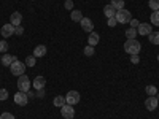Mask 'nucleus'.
Returning a JSON list of instances; mask_svg holds the SVG:
<instances>
[{
    "label": "nucleus",
    "instance_id": "nucleus-1",
    "mask_svg": "<svg viewBox=\"0 0 159 119\" xmlns=\"http://www.w3.org/2000/svg\"><path fill=\"white\" fill-rule=\"evenodd\" d=\"M123 48H124V51L127 52V54L135 56V54H139V52H140L142 45H140V42H137L135 38H130V40H126V43H124Z\"/></svg>",
    "mask_w": 159,
    "mask_h": 119
},
{
    "label": "nucleus",
    "instance_id": "nucleus-2",
    "mask_svg": "<svg viewBox=\"0 0 159 119\" xmlns=\"http://www.w3.org/2000/svg\"><path fill=\"white\" fill-rule=\"evenodd\" d=\"M32 87V83H30V79L27 75H21L18 78V89L21 92H29V89Z\"/></svg>",
    "mask_w": 159,
    "mask_h": 119
},
{
    "label": "nucleus",
    "instance_id": "nucleus-3",
    "mask_svg": "<svg viewBox=\"0 0 159 119\" xmlns=\"http://www.w3.org/2000/svg\"><path fill=\"white\" fill-rule=\"evenodd\" d=\"M10 72H11V75H15V76L24 75V72H25V64H22L21 60H15V62L10 65Z\"/></svg>",
    "mask_w": 159,
    "mask_h": 119
},
{
    "label": "nucleus",
    "instance_id": "nucleus-4",
    "mask_svg": "<svg viewBox=\"0 0 159 119\" xmlns=\"http://www.w3.org/2000/svg\"><path fill=\"white\" fill-rule=\"evenodd\" d=\"M115 18H116V21H118L119 24H127V22H130V19H132V18H130V11H129V10H124V8H123V10H118Z\"/></svg>",
    "mask_w": 159,
    "mask_h": 119
},
{
    "label": "nucleus",
    "instance_id": "nucleus-5",
    "mask_svg": "<svg viewBox=\"0 0 159 119\" xmlns=\"http://www.w3.org/2000/svg\"><path fill=\"white\" fill-rule=\"evenodd\" d=\"M15 103L19 105V107H25V105L29 103V95H27V92H16L15 94Z\"/></svg>",
    "mask_w": 159,
    "mask_h": 119
},
{
    "label": "nucleus",
    "instance_id": "nucleus-6",
    "mask_svg": "<svg viewBox=\"0 0 159 119\" xmlns=\"http://www.w3.org/2000/svg\"><path fill=\"white\" fill-rule=\"evenodd\" d=\"M80 99H81V97H80L78 90H69L67 95H65V102H67L69 105H72V107L76 105V103H80Z\"/></svg>",
    "mask_w": 159,
    "mask_h": 119
},
{
    "label": "nucleus",
    "instance_id": "nucleus-7",
    "mask_svg": "<svg viewBox=\"0 0 159 119\" xmlns=\"http://www.w3.org/2000/svg\"><path fill=\"white\" fill-rule=\"evenodd\" d=\"M157 105H159V100L156 99V95H148V99L145 100V108L148 111H156Z\"/></svg>",
    "mask_w": 159,
    "mask_h": 119
},
{
    "label": "nucleus",
    "instance_id": "nucleus-8",
    "mask_svg": "<svg viewBox=\"0 0 159 119\" xmlns=\"http://www.w3.org/2000/svg\"><path fill=\"white\" fill-rule=\"evenodd\" d=\"M61 114H62L64 119H73V116H75V110H73L72 105L65 103L64 107L61 108Z\"/></svg>",
    "mask_w": 159,
    "mask_h": 119
},
{
    "label": "nucleus",
    "instance_id": "nucleus-9",
    "mask_svg": "<svg viewBox=\"0 0 159 119\" xmlns=\"http://www.w3.org/2000/svg\"><path fill=\"white\" fill-rule=\"evenodd\" d=\"M80 25H81V29L84 32H94V22H92L89 18H83L81 21H80Z\"/></svg>",
    "mask_w": 159,
    "mask_h": 119
},
{
    "label": "nucleus",
    "instance_id": "nucleus-10",
    "mask_svg": "<svg viewBox=\"0 0 159 119\" xmlns=\"http://www.w3.org/2000/svg\"><path fill=\"white\" fill-rule=\"evenodd\" d=\"M153 32V27H151V24L148 22H140V25L137 27V33L139 35H150Z\"/></svg>",
    "mask_w": 159,
    "mask_h": 119
},
{
    "label": "nucleus",
    "instance_id": "nucleus-11",
    "mask_svg": "<svg viewBox=\"0 0 159 119\" xmlns=\"http://www.w3.org/2000/svg\"><path fill=\"white\" fill-rule=\"evenodd\" d=\"M0 33L3 35V38H8V37H11V35H15V25H13L11 22L5 24L3 27L0 29Z\"/></svg>",
    "mask_w": 159,
    "mask_h": 119
},
{
    "label": "nucleus",
    "instance_id": "nucleus-12",
    "mask_svg": "<svg viewBox=\"0 0 159 119\" xmlns=\"http://www.w3.org/2000/svg\"><path fill=\"white\" fill-rule=\"evenodd\" d=\"M15 60H18V57L16 56H11V54H7V52L2 56V59H0V62H2L3 67H10V65L15 62Z\"/></svg>",
    "mask_w": 159,
    "mask_h": 119
},
{
    "label": "nucleus",
    "instance_id": "nucleus-13",
    "mask_svg": "<svg viewBox=\"0 0 159 119\" xmlns=\"http://www.w3.org/2000/svg\"><path fill=\"white\" fill-rule=\"evenodd\" d=\"M10 22H11L13 25H15V27L21 25V22H22V15H21V13H18V11L11 13V16H10Z\"/></svg>",
    "mask_w": 159,
    "mask_h": 119
},
{
    "label": "nucleus",
    "instance_id": "nucleus-14",
    "mask_svg": "<svg viewBox=\"0 0 159 119\" xmlns=\"http://www.w3.org/2000/svg\"><path fill=\"white\" fill-rule=\"evenodd\" d=\"M45 84H46V79L43 78V76H35V79H34V83H32V86L37 89V90H40V89H43L45 87Z\"/></svg>",
    "mask_w": 159,
    "mask_h": 119
},
{
    "label": "nucleus",
    "instance_id": "nucleus-15",
    "mask_svg": "<svg viewBox=\"0 0 159 119\" xmlns=\"http://www.w3.org/2000/svg\"><path fill=\"white\" fill-rule=\"evenodd\" d=\"M103 13H105V16H107L108 19L110 18H115L116 16V8L113 7V5H105V8H103Z\"/></svg>",
    "mask_w": 159,
    "mask_h": 119
},
{
    "label": "nucleus",
    "instance_id": "nucleus-16",
    "mask_svg": "<svg viewBox=\"0 0 159 119\" xmlns=\"http://www.w3.org/2000/svg\"><path fill=\"white\" fill-rule=\"evenodd\" d=\"M99 42H100V37H99V33H96V32H91V33H89V37H88V45H91V46H96Z\"/></svg>",
    "mask_w": 159,
    "mask_h": 119
},
{
    "label": "nucleus",
    "instance_id": "nucleus-17",
    "mask_svg": "<svg viewBox=\"0 0 159 119\" xmlns=\"http://www.w3.org/2000/svg\"><path fill=\"white\" fill-rule=\"evenodd\" d=\"M46 54V46L45 45H38L34 48V56L35 57H43Z\"/></svg>",
    "mask_w": 159,
    "mask_h": 119
},
{
    "label": "nucleus",
    "instance_id": "nucleus-18",
    "mask_svg": "<svg viewBox=\"0 0 159 119\" xmlns=\"http://www.w3.org/2000/svg\"><path fill=\"white\" fill-rule=\"evenodd\" d=\"M52 103H54V107H57V108H62L65 103V97L64 95H57V97H54V100H52Z\"/></svg>",
    "mask_w": 159,
    "mask_h": 119
},
{
    "label": "nucleus",
    "instance_id": "nucleus-19",
    "mask_svg": "<svg viewBox=\"0 0 159 119\" xmlns=\"http://www.w3.org/2000/svg\"><path fill=\"white\" fill-rule=\"evenodd\" d=\"M70 18H72V21H75V22H80L84 16H83V13L80 11V10H73L72 11V15H70Z\"/></svg>",
    "mask_w": 159,
    "mask_h": 119
},
{
    "label": "nucleus",
    "instance_id": "nucleus-20",
    "mask_svg": "<svg viewBox=\"0 0 159 119\" xmlns=\"http://www.w3.org/2000/svg\"><path fill=\"white\" fill-rule=\"evenodd\" d=\"M150 22L151 25H156V27H159V10L157 11H153V15L150 18Z\"/></svg>",
    "mask_w": 159,
    "mask_h": 119
},
{
    "label": "nucleus",
    "instance_id": "nucleus-21",
    "mask_svg": "<svg viewBox=\"0 0 159 119\" xmlns=\"http://www.w3.org/2000/svg\"><path fill=\"white\" fill-rule=\"evenodd\" d=\"M148 40H150V43H153V45H159V32H151L148 35Z\"/></svg>",
    "mask_w": 159,
    "mask_h": 119
},
{
    "label": "nucleus",
    "instance_id": "nucleus-22",
    "mask_svg": "<svg viewBox=\"0 0 159 119\" xmlns=\"http://www.w3.org/2000/svg\"><path fill=\"white\" fill-rule=\"evenodd\" d=\"M145 92H147L148 95H156V94H157V87L153 86V84H150V86L145 87Z\"/></svg>",
    "mask_w": 159,
    "mask_h": 119
},
{
    "label": "nucleus",
    "instance_id": "nucleus-23",
    "mask_svg": "<svg viewBox=\"0 0 159 119\" xmlns=\"http://www.w3.org/2000/svg\"><path fill=\"white\" fill-rule=\"evenodd\" d=\"M110 5H113V7L116 8V11H118V10H123V8H124V0H111Z\"/></svg>",
    "mask_w": 159,
    "mask_h": 119
},
{
    "label": "nucleus",
    "instance_id": "nucleus-24",
    "mask_svg": "<svg viewBox=\"0 0 159 119\" xmlns=\"http://www.w3.org/2000/svg\"><path fill=\"white\" fill-rule=\"evenodd\" d=\"M94 52H96L94 46H91V45H88V46L84 48V56H88V57H91V56H94Z\"/></svg>",
    "mask_w": 159,
    "mask_h": 119
},
{
    "label": "nucleus",
    "instance_id": "nucleus-25",
    "mask_svg": "<svg viewBox=\"0 0 159 119\" xmlns=\"http://www.w3.org/2000/svg\"><path fill=\"white\" fill-rule=\"evenodd\" d=\"M137 35H139V33H137V30H135V29H132V27L126 30V37H127V40H130V38H135Z\"/></svg>",
    "mask_w": 159,
    "mask_h": 119
},
{
    "label": "nucleus",
    "instance_id": "nucleus-26",
    "mask_svg": "<svg viewBox=\"0 0 159 119\" xmlns=\"http://www.w3.org/2000/svg\"><path fill=\"white\" fill-rule=\"evenodd\" d=\"M37 57L35 56H27V59H25V67H34V65H35V60Z\"/></svg>",
    "mask_w": 159,
    "mask_h": 119
},
{
    "label": "nucleus",
    "instance_id": "nucleus-27",
    "mask_svg": "<svg viewBox=\"0 0 159 119\" xmlns=\"http://www.w3.org/2000/svg\"><path fill=\"white\" fill-rule=\"evenodd\" d=\"M148 5L153 11H157L159 10V0H148Z\"/></svg>",
    "mask_w": 159,
    "mask_h": 119
},
{
    "label": "nucleus",
    "instance_id": "nucleus-28",
    "mask_svg": "<svg viewBox=\"0 0 159 119\" xmlns=\"http://www.w3.org/2000/svg\"><path fill=\"white\" fill-rule=\"evenodd\" d=\"M7 51H8V43L5 42V40H0V52H3V54H5Z\"/></svg>",
    "mask_w": 159,
    "mask_h": 119
},
{
    "label": "nucleus",
    "instance_id": "nucleus-29",
    "mask_svg": "<svg viewBox=\"0 0 159 119\" xmlns=\"http://www.w3.org/2000/svg\"><path fill=\"white\" fill-rule=\"evenodd\" d=\"M7 99H8V90L7 89H0V100L5 102Z\"/></svg>",
    "mask_w": 159,
    "mask_h": 119
},
{
    "label": "nucleus",
    "instance_id": "nucleus-30",
    "mask_svg": "<svg viewBox=\"0 0 159 119\" xmlns=\"http://www.w3.org/2000/svg\"><path fill=\"white\" fill-rule=\"evenodd\" d=\"M139 25H140V21L139 19H130V27L132 29H137Z\"/></svg>",
    "mask_w": 159,
    "mask_h": 119
},
{
    "label": "nucleus",
    "instance_id": "nucleus-31",
    "mask_svg": "<svg viewBox=\"0 0 159 119\" xmlns=\"http://www.w3.org/2000/svg\"><path fill=\"white\" fill-rule=\"evenodd\" d=\"M0 119H16V117L13 116L11 113H2V116H0Z\"/></svg>",
    "mask_w": 159,
    "mask_h": 119
},
{
    "label": "nucleus",
    "instance_id": "nucleus-32",
    "mask_svg": "<svg viewBox=\"0 0 159 119\" xmlns=\"http://www.w3.org/2000/svg\"><path fill=\"white\" fill-rule=\"evenodd\" d=\"M130 62L134 64V65H137V64L140 62V57H139V54H135V56H130Z\"/></svg>",
    "mask_w": 159,
    "mask_h": 119
},
{
    "label": "nucleus",
    "instance_id": "nucleus-33",
    "mask_svg": "<svg viewBox=\"0 0 159 119\" xmlns=\"http://www.w3.org/2000/svg\"><path fill=\"white\" fill-rule=\"evenodd\" d=\"M108 25H110V27H115V25L118 24V21H116V18H110L108 19V22H107Z\"/></svg>",
    "mask_w": 159,
    "mask_h": 119
},
{
    "label": "nucleus",
    "instance_id": "nucleus-34",
    "mask_svg": "<svg viewBox=\"0 0 159 119\" xmlns=\"http://www.w3.org/2000/svg\"><path fill=\"white\" fill-rule=\"evenodd\" d=\"M65 10H72V11H73V2H72V0L65 2Z\"/></svg>",
    "mask_w": 159,
    "mask_h": 119
},
{
    "label": "nucleus",
    "instance_id": "nucleus-35",
    "mask_svg": "<svg viewBox=\"0 0 159 119\" xmlns=\"http://www.w3.org/2000/svg\"><path fill=\"white\" fill-rule=\"evenodd\" d=\"M15 33L16 35H22L24 33V29L21 27V25H18V27H15Z\"/></svg>",
    "mask_w": 159,
    "mask_h": 119
},
{
    "label": "nucleus",
    "instance_id": "nucleus-36",
    "mask_svg": "<svg viewBox=\"0 0 159 119\" xmlns=\"http://www.w3.org/2000/svg\"><path fill=\"white\" fill-rule=\"evenodd\" d=\"M37 95H38V97H40V99H42V97H43V95H45V90H43V89H40V90H38V92H37Z\"/></svg>",
    "mask_w": 159,
    "mask_h": 119
},
{
    "label": "nucleus",
    "instance_id": "nucleus-37",
    "mask_svg": "<svg viewBox=\"0 0 159 119\" xmlns=\"http://www.w3.org/2000/svg\"><path fill=\"white\" fill-rule=\"evenodd\" d=\"M156 99H157V100H159V94H157V97H156Z\"/></svg>",
    "mask_w": 159,
    "mask_h": 119
},
{
    "label": "nucleus",
    "instance_id": "nucleus-38",
    "mask_svg": "<svg viewBox=\"0 0 159 119\" xmlns=\"http://www.w3.org/2000/svg\"><path fill=\"white\" fill-rule=\"evenodd\" d=\"M157 60H159V54H157Z\"/></svg>",
    "mask_w": 159,
    "mask_h": 119
},
{
    "label": "nucleus",
    "instance_id": "nucleus-39",
    "mask_svg": "<svg viewBox=\"0 0 159 119\" xmlns=\"http://www.w3.org/2000/svg\"><path fill=\"white\" fill-rule=\"evenodd\" d=\"M65 2H69V0H65Z\"/></svg>",
    "mask_w": 159,
    "mask_h": 119
}]
</instances>
